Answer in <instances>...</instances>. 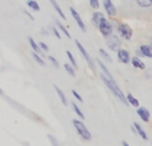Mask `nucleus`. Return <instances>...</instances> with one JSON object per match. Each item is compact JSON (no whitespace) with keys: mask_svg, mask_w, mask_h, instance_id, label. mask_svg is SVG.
I'll return each instance as SVG.
<instances>
[{"mask_svg":"<svg viewBox=\"0 0 152 146\" xmlns=\"http://www.w3.org/2000/svg\"><path fill=\"white\" fill-rule=\"evenodd\" d=\"M118 59H119V61L120 63H123V64H128V63H131V56H129V52L128 51H126V49H119L118 52Z\"/></svg>","mask_w":152,"mask_h":146,"instance_id":"6e6552de","label":"nucleus"},{"mask_svg":"<svg viewBox=\"0 0 152 146\" xmlns=\"http://www.w3.org/2000/svg\"><path fill=\"white\" fill-rule=\"evenodd\" d=\"M104 8H105V11H107L108 15H111V16L116 15V8H115V5L112 4L111 0H104Z\"/></svg>","mask_w":152,"mask_h":146,"instance_id":"9d476101","label":"nucleus"},{"mask_svg":"<svg viewBox=\"0 0 152 146\" xmlns=\"http://www.w3.org/2000/svg\"><path fill=\"white\" fill-rule=\"evenodd\" d=\"M131 64L135 66V68H137V69H145V64L143 63V60L140 57H137V56H135V57H132V60H131Z\"/></svg>","mask_w":152,"mask_h":146,"instance_id":"ddd939ff","label":"nucleus"},{"mask_svg":"<svg viewBox=\"0 0 152 146\" xmlns=\"http://www.w3.org/2000/svg\"><path fill=\"white\" fill-rule=\"evenodd\" d=\"M32 57H34V60L36 61L39 65H43V66H45V63H44V60H43L42 57H40V55L39 53H36V52H32Z\"/></svg>","mask_w":152,"mask_h":146,"instance_id":"412c9836","label":"nucleus"},{"mask_svg":"<svg viewBox=\"0 0 152 146\" xmlns=\"http://www.w3.org/2000/svg\"><path fill=\"white\" fill-rule=\"evenodd\" d=\"M107 45H108V48H111V49L115 51V52H118L119 49H121L120 48L121 41L118 36H112V35H111L110 37H107Z\"/></svg>","mask_w":152,"mask_h":146,"instance_id":"20e7f679","label":"nucleus"},{"mask_svg":"<svg viewBox=\"0 0 152 146\" xmlns=\"http://www.w3.org/2000/svg\"><path fill=\"white\" fill-rule=\"evenodd\" d=\"M27 4H28V7L31 8V9H34V11H40L39 4H37L35 0H28V1H27Z\"/></svg>","mask_w":152,"mask_h":146,"instance_id":"b1692460","label":"nucleus"},{"mask_svg":"<svg viewBox=\"0 0 152 146\" xmlns=\"http://www.w3.org/2000/svg\"><path fill=\"white\" fill-rule=\"evenodd\" d=\"M64 69H66L67 73H68V74L71 76V77H75V74H76V73H75V69L72 68V66L69 65V64H64Z\"/></svg>","mask_w":152,"mask_h":146,"instance_id":"a878e982","label":"nucleus"},{"mask_svg":"<svg viewBox=\"0 0 152 146\" xmlns=\"http://www.w3.org/2000/svg\"><path fill=\"white\" fill-rule=\"evenodd\" d=\"M136 113H137V116L140 117V120H142L143 122H150L151 113H150V110H148L147 108H144V106H139V108L136 109Z\"/></svg>","mask_w":152,"mask_h":146,"instance_id":"0eeeda50","label":"nucleus"},{"mask_svg":"<svg viewBox=\"0 0 152 146\" xmlns=\"http://www.w3.org/2000/svg\"><path fill=\"white\" fill-rule=\"evenodd\" d=\"M127 100H128V104L129 105H132V106H135L137 109V108H139V100L136 98V97L134 96V94H131V93H128L127 94Z\"/></svg>","mask_w":152,"mask_h":146,"instance_id":"a211bd4d","label":"nucleus"},{"mask_svg":"<svg viewBox=\"0 0 152 146\" xmlns=\"http://www.w3.org/2000/svg\"><path fill=\"white\" fill-rule=\"evenodd\" d=\"M48 60L52 63V65L55 66V68H59V66H60V65H59V63H58V60H56L55 57H52V56H50V57H48Z\"/></svg>","mask_w":152,"mask_h":146,"instance_id":"c85d7f7f","label":"nucleus"},{"mask_svg":"<svg viewBox=\"0 0 152 146\" xmlns=\"http://www.w3.org/2000/svg\"><path fill=\"white\" fill-rule=\"evenodd\" d=\"M28 41H29V45H31V48H32V51H34V52L39 53V55H43L40 45H37V44H36V41H35V40L32 39V37H28Z\"/></svg>","mask_w":152,"mask_h":146,"instance_id":"dca6fc26","label":"nucleus"},{"mask_svg":"<svg viewBox=\"0 0 152 146\" xmlns=\"http://www.w3.org/2000/svg\"><path fill=\"white\" fill-rule=\"evenodd\" d=\"M53 89H55L56 93H58V96H59V98H60L61 104H63L64 106H67V105H68V100H67V97H66V94H64V92L61 90V89L59 88L58 85H53Z\"/></svg>","mask_w":152,"mask_h":146,"instance_id":"f8f14e48","label":"nucleus"},{"mask_svg":"<svg viewBox=\"0 0 152 146\" xmlns=\"http://www.w3.org/2000/svg\"><path fill=\"white\" fill-rule=\"evenodd\" d=\"M140 51L143 52V55L145 56V57H150L152 59V45H142L140 47Z\"/></svg>","mask_w":152,"mask_h":146,"instance_id":"f3484780","label":"nucleus"},{"mask_svg":"<svg viewBox=\"0 0 152 146\" xmlns=\"http://www.w3.org/2000/svg\"><path fill=\"white\" fill-rule=\"evenodd\" d=\"M121 145H123V146H131L127 141H123V142H121Z\"/></svg>","mask_w":152,"mask_h":146,"instance_id":"72a5a7b5","label":"nucleus"},{"mask_svg":"<svg viewBox=\"0 0 152 146\" xmlns=\"http://www.w3.org/2000/svg\"><path fill=\"white\" fill-rule=\"evenodd\" d=\"M50 3H51V5L53 7V9L59 13V16H60L61 19H64V20H66V15H64V12L61 11V8H60V5L58 4V1H56V0H50Z\"/></svg>","mask_w":152,"mask_h":146,"instance_id":"2eb2a0df","label":"nucleus"},{"mask_svg":"<svg viewBox=\"0 0 152 146\" xmlns=\"http://www.w3.org/2000/svg\"><path fill=\"white\" fill-rule=\"evenodd\" d=\"M75 43H76V45H77L79 52H80V53H81V56H83V57L86 59V61H87V64L89 65V68L94 69V63H92V59H91V56L88 55V52L86 51V48H84L83 45L80 44V41H77V40H75Z\"/></svg>","mask_w":152,"mask_h":146,"instance_id":"423d86ee","label":"nucleus"},{"mask_svg":"<svg viewBox=\"0 0 152 146\" xmlns=\"http://www.w3.org/2000/svg\"><path fill=\"white\" fill-rule=\"evenodd\" d=\"M104 20V15L103 13H100V12H95L94 15H92V23L95 24V25L99 28V25H100V23Z\"/></svg>","mask_w":152,"mask_h":146,"instance_id":"4468645a","label":"nucleus"},{"mask_svg":"<svg viewBox=\"0 0 152 146\" xmlns=\"http://www.w3.org/2000/svg\"><path fill=\"white\" fill-rule=\"evenodd\" d=\"M72 94H74V97H75V98H76V100H77V101H79V102H83V97H81V96H80V94H79V93H77V92H76V90H75V89H74V90H72Z\"/></svg>","mask_w":152,"mask_h":146,"instance_id":"7c9ffc66","label":"nucleus"},{"mask_svg":"<svg viewBox=\"0 0 152 146\" xmlns=\"http://www.w3.org/2000/svg\"><path fill=\"white\" fill-rule=\"evenodd\" d=\"M71 105H72V109H74V112L79 116V118H80V120H84V118H86V116L83 114V112H81V109L79 108V105L76 104V102H72Z\"/></svg>","mask_w":152,"mask_h":146,"instance_id":"aec40b11","label":"nucleus"},{"mask_svg":"<svg viewBox=\"0 0 152 146\" xmlns=\"http://www.w3.org/2000/svg\"><path fill=\"white\" fill-rule=\"evenodd\" d=\"M58 27H59V29H60L61 32H63L64 35H66V37H68V39H71V33H69L68 31H67L66 28H64V25L63 24H60V23H58Z\"/></svg>","mask_w":152,"mask_h":146,"instance_id":"bb28decb","label":"nucleus"},{"mask_svg":"<svg viewBox=\"0 0 152 146\" xmlns=\"http://www.w3.org/2000/svg\"><path fill=\"white\" fill-rule=\"evenodd\" d=\"M72 125L75 126L76 132L81 137V139H84V141H91L92 139V134L89 133V130L86 128V125L81 120H72Z\"/></svg>","mask_w":152,"mask_h":146,"instance_id":"f03ea898","label":"nucleus"},{"mask_svg":"<svg viewBox=\"0 0 152 146\" xmlns=\"http://www.w3.org/2000/svg\"><path fill=\"white\" fill-rule=\"evenodd\" d=\"M69 12H71L72 17H74L75 20H76V23H77V25L80 27V29H81V31H83V32H86V24H84V21L81 20L80 15H79L77 12H76V9H75L74 7H71V8H69Z\"/></svg>","mask_w":152,"mask_h":146,"instance_id":"1a4fd4ad","label":"nucleus"},{"mask_svg":"<svg viewBox=\"0 0 152 146\" xmlns=\"http://www.w3.org/2000/svg\"><path fill=\"white\" fill-rule=\"evenodd\" d=\"M47 137H48V139H50V142L52 144V146H60V145H59V142H58V139H56L52 134H48Z\"/></svg>","mask_w":152,"mask_h":146,"instance_id":"cd10ccee","label":"nucleus"},{"mask_svg":"<svg viewBox=\"0 0 152 146\" xmlns=\"http://www.w3.org/2000/svg\"><path fill=\"white\" fill-rule=\"evenodd\" d=\"M135 128V130H136V134H139V137H142L144 141H148V136H147V133H145V130L142 128V126L139 125L137 122H134V125H132Z\"/></svg>","mask_w":152,"mask_h":146,"instance_id":"9b49d317","label":"nucleus"},{"mask_svg":"<svg viewBox=\"0 0 152 146\" xmlns=\"http://www.w3.org/2000/svg\"><path fill=\"white\" fill-rule=\"evenodd\" d=\"M52 32H53V35H55V36L58 37V39H60V33H59V31H58V29H55V28H53V29H52Z\"/></svg>","mask_w":152,"mask_h":146,"instance_id":"473e14b6","label":"nucleus"},{"mask_svg":"<svg viewBox=\"0 0 152 146\" xmlns=\"http://www.w3.org/2000/svg\"><path fill=\"white\" fill-rule=\"evenodd\" d=\"M40 48H42V51H44V52H48V45L45 44V43H43V41H40Z\"/></svg>","mask_w":152,"mask_h":146,"instance_id":"2f4dec72","label":"nucleus"},{"mask_svg":"<svg viewBox=\"0 0 152 146\" xmlns=\"http://www.w3.org/2000/svg\"><path fill=\"white\" fill-rule=\"evenodd\" d=\"M99 53H100V55H102V57L104 59V60L107 61V63H112V57H111V56L108 55V53L105 52L104 49H99Z\"/></svg>","mask_w":152,"mask_h":146,"instance_id":"5701e85b","label":"nucleus"},{"mask_svg":"<svg viewBox=\"0 0 152 146\" xmlns=\"http://www.w3.org/2000/svg\"><path fill=\"white\" fill-rule=\"evenodd\" d=\"M136 3L143 8H148L152 5V0H136Z\"/></svg>","mask_w":152,"mask_h":146,"instance_id":"4be33fe9","label":"nucleus"},{"mask_svg":"<svg viewBox=\"0 0 152 146\" xmlns=\"http://www.w3.org/2000/svg\"><path fill=\"white\" fill-rule=\"evenodd\" d=\"M151 45H152V43H151Z\"/></svg>","mask_w":152,"mask_h":146,"instance_id":"f704fd0d","label":"nucleus"},{"mask_svg":"<svg viewBox=\"0 0 152 146\" xmlns=\"http://www.w3.org/2000/svg\"><path fill=\"white\" fill-rule=\"evenodd\" d=\"M67 57H68V60H69V63H71V65L74 66L75 69L77 68V64H76V60H75V57H74V56H72V53L69 52V51H67Z\"/></svg>","mask_w":152,"mask_h":146,"instance_id":"393cba45","label":"nucleus"},{"mask_svg":"<svg viewBox=\"0 0 152 146\" xmlns=\"http://www.w3.org/2000/svg\"><path fill=\"white\" fill-rule=\"evenodd\" d=\"M99 31L104 37H110L111 35H112V25H111L110 21H107L104 19V20L100 23V25H99Z\"/></svg>","mask_w":152,"mask_h":146,"instance_id":"39448f33","label":"nucleus"},{"mask_svg":"<svg viewBox=\"0 0 152 146\" xmlns=\"http://www.w3.org/2000/svg\"><path fill=\"white\" fill-rule=\"evenodd\" d=\"M97 64H99V66H100V68H102V71H103V73H104V74H105V76H107V77H108V78H111V80H115V78H113V77H112V74H111V72H110V71H108V69H107V66H105V65H104V63H103V61L97 60Z\"/></svg>","mask_w":152,"mask_h":146,"instance_id":"6ab92c4d","label":"nucleus"},{"mask_svg":"<svg viewBox=\"0 0 152 146\" xmlns=\"http://www.w3.org/2000/svg\"><path fill=\"white\" fill-rule=\"evenodd\" d=\"M118 32H119V35H120L121 37H123L124 40H131V37H132V29H131V27L128 25V24H119V27H118Z\"/></svg>","mask_w":152,"mask_h":146,"instance_id":"7ed1b4c3","label":"nucleus"},{"mask_svg":"<svg viewBox=\"0 0 152 146\" xmlns=\"http://www.w3.org/2000/svg\"><path fill=\"white\" fill-rule=\"evenodd\" d=\"M89 4L94 9H97L99 8V0H89Z\"/></svg>","mask_w":152,"mask_h":146,"instance_id":"c756f323","label":"nucleus"},{"mask_svg":"<svg viewBox=\"0 0 152 146\" xmlns=\"http://www.w3.org/2000/svg\"><path fill=\"white\" fill-rule=\"evenodd\" d=\"M102 80H103V82L105 84V86H107V88L110 89L111 92H112L113 96H115L116 98L119 100V101H121L124 105H129L128 104V100H127V94H124L123 92H121V89L118 86V84H116L115 80H111V78H108L107 76L104 74V73H102Z\"/></svg>","mask_w":152,"mask_h":146,"instance_id":"f257e3e1","label":"nucleus"}]
</instances>
